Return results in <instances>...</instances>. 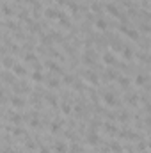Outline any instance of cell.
<instances>
[{
	"mask_svg": "<svg viewBox=\"0 0 151 153\" xmlns=\"http://www.w3.org/2000/svg\"><path fill=\"white\" fill-rule=\"evenodd\" d=\"M101 61H103V64H107V66H115V62H117L114 52H105V53L101 55Z\"/></svg>",
	"mask_w": 151,
	"mask_h": 153,
	"instance_id": "3",
	"label": "cell"
},
{
	"mask_svg": "<svg viewBox=\"0 0 151 153\" xmlns=\"http://www.w3.org/2000/svg\"><path fill=\"white\" fill-rule=\"evenodd\" d=\"M105 132H109L110 135H114V132H115V126H114V125H109V123H107V125H105Z\"/></svg>",
	"mask_w": 151,
	"mask_h": 153,
	"instance_id": "27",
	"label": "cell"
},
{
	"mask_svg": "<svg viewBox=\"0 0 151 153\" xmlns=\"http://www.w3.org/2000/svg\"><path fill=\"white\" fill-rule=\"evenodd\" d=\"M2 66H4L5 70H11V68L14 66V59H13L11 55H7V57H4V59H2Z\"/></svg>",
	"mask_w": 151,
	"mask_h": 153,
	"instance_id": "12",
	"label": "cell"
},
{
	"mask_svg": "<svg viewBox=\"0 0 151 153\" xmlns=\"http://www.w3.org/2000/svg\"><path fill=\"white\" fill-rule=\"evenodd\" d=\"M148 82V76L144 75V73H141V75H137V78H135V84L137 85H144Z\"/></svg>",
	"mask_w": 151,
	"mask_h": 153,
	"instance_id": "20",
	"label": "cell"
},
{
	"mask_svg": "<svg viewBox=\"0 0 151 153\" xmlns=\"http://www.w3.org/2000/svg\"><path fill=\"white\" fill-rule=\"evenodd\" d=\"M101 100H103V103H105L107 107H115V105H117V98H115L114 93H103V94H101Z\"/></svg>",
	"mask_w": 151,
	"mask_h": 153,
	"instance_id": "1",
	"label": "cell"
},
{
	"mask_svg": "<svg viewBox=\"0 0 151 153\" xmlns=\"http://www.w3.org/2000/svg\"><path fill=\"white\" fill-rule=\"evenodd\" d=\"M2 11H4V14H9V16L13 14V9H11V7H4Z\"/></svg>",
	"mask_w": 151,
	"mask_h": 153,
	"instance_id": "29",
	"label": "cell"
},
{
	"mask_svg": "<svg viewBox=\"0 0 151 153\" xmlns=\"http://www.w3.org/2000/svg\"><path fill=\"white\" fill-rule=\"evenodd\" d=\"M84 78L89 82V84H98V75L94 70H85L84 71Z\"/></svg>",
	"mask_w": 151,
	"mask_h": 153,
	"instance_id": "4",
	"label": "cell"
},
{
	"mask_svg": "<svg viewBox=\"0 0 151 153\" xmlns=\"http://www.w3.org/2000/svg\"><path fill=\"white\" fill-rule=\"evenodd\" d=\"M93 11H98V13H100V11H101V7H100V4H93Z\"/></svg>",
	"mask_w": 151,
	"mask_h": 153,
	"instance_id": "31",
	"label": "cell"
},
{
	"mask_svg": "<svg viewBox=\"0 0 151 153\" xmlns=\"http://www.w3.org/2000/svg\"><path fill=\"white\" fill-rule=\"evenodd\" d=\"M137 150H139V152H142V153H146V152H148V143H146V141H141V143L137 144Z\"/></svg>",
	"mask_w": 151,
	"mask_h": 153,
	"instance_id": "24",
	"label": "cell"
},
{
	"mask_svg": "<svg viewBox=\"0 0 151 153\" xmlns=\"http://www.w3.org/2000/svg\"><path fill=\"white\" fill-rule=\"evenodd\" d=\"M94 27H96L100 32H105V30H109V20L98 18V20H94Z\"/></svg>",
	"mask_w": 151,
	"mask_h": 153,
	"instance_id": "5",
	"label": "cell"
},
{
	"mask_svg": "<svg viewBox=\"0 0 151 153\" xmlns=\"http://www.w3.org/2000/svg\"><path fill=\"white\" fill-rule=\"evenodd\" d=\"M11 70H13V73H14V75H18V76H25V75H27L25 66H23V64H20V62H14V66H13Z\"/></svg>",
	"mask_w": 151,
	"mask_h": 153,
	"instance_id": "6",
	"label": "cell"
},
{
	"mask_svg": "<svg viewBox=\"0 0 151 153\" xmlns=\"http://www.w3.org/2000/svg\"><path fill=\"white\" fill-rule=\"evenodd\" d=\"M46 66H48V70H50V71H57V73H61V71H62V70H61L53 61H48V62H46Z\"/></svg>",
	"mask_w": 151,
	"mask_h": 153,
	"instance_id": "21",
	"label": "cell"
},
{
	"mask_svg": "<svg viewBox=\"0 0 151 153\" xmlns=\"http://www.w3.org/2000/svg\"><path fill=\"white\" fill-rule=\"evenodd\" d=\"M105 9H107V13H109V14H112V16H115V18H123L121 11H119V9L115 7V4H109V5H107Z\"/></svg>",
	"mask_w": 151,
	"mask_h": 153,
	"instance_id": "10",
	"label": "cell"
},
{
	"mask_svg": "<svg viewBox=\"0 0 151 153\" xmlns=\"http://www.w3.org/2000/svg\"><path fill=\"white\" fill-rule=\"evenodd\" d=\"M53 152L55 153H68V143H64V141H57V143L53 144Z\"/></svg>",
	"mask_w": 151,
	"mask_h": 153,
	"instance_id": "7",
	"label": "cell"
},
{
	"mask_svg": "<svg viewBox=\"0 0 151 153\" xmlns=\"http://www.w3.org/2000/svg\"><path fill=\"white\" fill-rule=\"evenodd\" d=\"M115 80H117V84H119L121 87H124V89H126V87H130V78H128V76L117 75V78H115Z\"/></svg>",
	"mask_w": 151,
	"mask_h": 153,
	"instance_id": "13",
	"label": "cell"
},
{
	"mask_svg": "<svg viewBox=\"0 0 151 153\" xmlns=\"http://www.w3.org/2000/svg\"><path fill=\"white\" fill-rule=\"evenodd\" d=\"M123 57L126 59V61H130V59H133V52H132V48L130 46H123Z\"/></svg>",
	"mask_w": 151,
	"mask_h": 153,
	"instance_id": "16",
	"label": "cell"
},
{
	"mask_svg": "<svg viewBox=\"0 0 151 153\" xmlns=\"http://www.w3.org/2000/svg\"><path fill=\"white\" fill-rule=\"evenodd\" d=\"M110 150H112L114 153H119L121 152V144H119V143H112V144H110Z\"/></svg>",
	"mask_w": 151,
	"mask_h": 153,
	"instance_id": "26",
	"label": "cell"
},
{
	"mask_svg": "<svg viewBox=\"0 0 151 153\" xmlns=\"http://www.w3.org/2000/svg\"><path fill=\"white\" fill-rule=\"evenodd\" d=\"M29 125H30L32 128H36V126H39V125H41V121H39V117L32 116V117H30V121H29Z\"/></svg>",
	"mask_w": 151,
	"mask_h": 153,
	"instance_id": "25",
	"label": "cell"
},
{
	"mask_svg": "<svg viewBox=\"0 0 151 153\" xmlns=\"http://www.w3.org/2000/svg\"><path fill=\"white\" fill-rule=\"evenodd\" d=\"M23 61H27V62H34V64H36V62H38V55L32 53V52H27V53L23 55ZM36 66H38V64H36Z\"/></svg>",
	"mask_w": 151,
	"mask_h": 153,
	"instance_id": "15",
	"label": "cell"
},
{
	"mask_svg": "<svg viewBox=\"0 0 151 153\" xmlns=\"http://www.w3.org/2000/svg\"><path fill=\"white\" fill-rule=\"evenodd\" d=\"M46 102H48L52 107H57V105H59V100H57V96H53V94H48V96H46Z\"/></svg>",
	"mask_w": 151,
	"mask_h": 153,
	"instance_id": "22",
	"label": "cell"
},
{
	"mask_svg": "<svg viewBox=\"0 0 151 153\" xmlns=\"http://www.w3.org/2000/svg\"><path fill=\"white\" fill-rule=\"evenodd\" d=\"M30 78H32V82H43V80H44V76H43V71H41V70L32 71V73H30Z\"/></svg>",
	"mask_w": 151,
	"mask_h": 153,
	"instance_id": "14",
	"label": "cell"
},
{
	"mask_svg": "<svg viewBox=\"0 0 151 153\" xmlns=\"http://www.w3.org/2000/svg\"><path fill=\"white\" fill-rule=\"evenodd\" d=\"M64 82H66V84H71V82H73V76H71V75H66V76H64Z\"/></svg>",
	"mask_w": 151,
	"mask_h": 153,
	"instance_id": "30",
	"label": "cell"
},
{
	"mask_svg": "<svg viewBox=\"0 0 151 153\" xmlns=\"http://www.w3.org/2000/svg\"><path fill=\"white\" fill-rule=\"evenodd\" d=\"M59 105H61L62 114H70V112H71V103H68V102H61Z\"/></svg>",
	"mask_w": 151,
	"mask_h": 153,
	"instance_id": "18",
	"label": "cell"
},
{
	"mask_svg": "<svg viewBox=\"0 0 151 153\" xmlns=\"http://www.w3.org/2000/svg\"><path fill=\"white\" fill-rule=\"evenodd\" d=\"M124 102H126L128 105H137V102H139V94H137V93H128V94L124 96Z\"/></svg>",
	"mask_w": 151,
	"mask_h": 153,
	"instance_id": "9",
	"label": "cell"
},
{
	"mask_svg": "<svg viewBox=\"0 0 151 153\" xmlns=\"http://www.w3.org/2000/svg\"><path fill=\"white\" fill-rule=\"evenodd\" d=\"M68 153H82V148L78 144H71V146H68Z\"/></svg>",
	"mask_w": 151,
	"mask_h": 153,
	"instance_id": "23",
	"label": "cell"
},
{
	"mask_svg": "<svg viewBox=\"0 0 151 153\" xmlns=\"http://www.w3.org/2000/svg\"><path fill=\"white\" fill-rule=\"evenodd\" d=\"M11 105L14 107V109H23L25 105H27V102H25V98L23 96H18V94H14V96H11Z\"/></svg>",
	"mask_w": 151,
	"mask_h": 153,
	"instance_id": "2",
	"label": "cell"
},
{
	"mask_svg": "<svg viewBox=\"0 0 151 153\" xmlns=\"http://www.w3.org/2000/svg\"><path fill=\"white\" fill-rule=\"evenodd\" d=\"M85 139H87V143H89L91 146L100 144V137H98V134H96V132H89V134L85 135Z\"/></svg>",
	"mask_w": 151,
	"mask_h": 153,
	"instance_id": "8",
	"label": "cell"
},
{
	"mask_svg": "<svg viewBox=\"0 0 151 153\" xmlns=\"http://www.w3.org/2000/svg\"><path fill=\"white\" fill-rule=\"evenodd\" d=\"M57 2H59V4H68L70 0H57Z\"/></svg>",
	"mask_w": 151,
	"mask_h": 153,
	"instance_id": "32",
	"label": "cell"
},
{
	"mask_svg": "<svg viewBox=\"0 0 151 153\" xmlns=\"http://www.w3.org/2000/svg\"><path fill=\"white\" fill-rule=\"evenodd\" d=\"M38 152H39V153H52V150H50L48 146H39Z\"/></svg>",
	"mask_w": 151,
	"mask_h": 153,
	"instance_id": "28",
	"label": "cell"
},
{
	"mask_svg": "<svg viewBox=\"0 0 151 153\" xmlns=\"http://www.w3.org/2000/svg\"><path fill=\"white\" fill-rule=\"evenodd\" d=\"M103 78H105V80H115V78H117V73L110 68V70H107V71L103 73Z\"/></svg>",
	"mask_w": 151,
	"mask_h": 153,
	"instance_id": "17",
	"label": "cell"
},
{
	"mask_svg": "<svg viewBox=\"0 0 151 153\" xmlns=\"http://www.w3.org/2000/svg\"><path fill=\"white\" fill-rule=\"evenodd\" d=\"M44 16H46V18H52V20H59V18L62 16V13H59L57 9H46V11H44Z\"/></svg>",
	"mask_w": 151,
	"mask_h": 153,
	"instance_id": "11",
	"label": "cell"
},
{
	"mask_svg": "<svg viewBox=\"0 0 151 153\" xmlns=\"http://www.w3.org/2000/svg\"><path fill=\"white\" fill-rule=\"evenodd\" d=\"M59 84H61V82H59V78H57V76H53V75H52V78H48V80H46V85H48V87H59Z\"/></svg>",
	"mask_w": 151,
	"mask_h": 153,
	"instance_id": "19",
	"label": "cell"
}]
</instances>
